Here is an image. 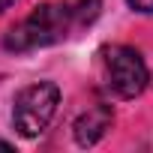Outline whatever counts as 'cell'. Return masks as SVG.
I'll return each mask as SVG.
<instances>
[{
	"label": "cell",
	"mask_w": 153,
	"mask_h": 153,
	"mask_svg": "<svg viewBox=\"0 0 153 153\" xmlns=\"http://www.w3.org/2000/svg\"><path fill=\"white\" fill-rule=\"evenodd\" d=\"M111 120H114V111L108 105H90L78 120H75V141L81 147H93L108 129H111Z\"/></svg>",
	"instance_id": "4"
},
{
	"label": "cell",
	"mask_w": 153,
	"mask_h": 153,
	"mask_svg": "<svg viewBox=\"0 0 153 153\" xmlns=\"http://www.w3.org/2000/svg\"><path fill=\"white\" fill-rule=\"evenodd\" d=\"M60 102V90L51 81H36L30 87H24L15 96V108H12V123L24 138H36L54 117Z\"/></svg>",
	"instance_id": "3"
},
{
	"label": "cell",
	"mask_w": 153,
	"mask_h": 153,
	"mask_svg": "<svg viewBox=\"0 0 153 153\" xmlns=\"http://www.w3.org/2000/svg\"><path fill=\"white\" fill-rule=\"evenodd\" d=\"M9 3H12V0H0V12H3V9H6Z\"/></svg>",
	"instance_id": "7"
},
{
	"label": "cell",
	"mask_w": 153,
	"mask_h": 153,
	"mask_svg": "<svg viewBox=\"0 0 153 153\" xmlns=\"http://www.w3.org/2000/svg\"><path fill=\"white\" fill-rule=\"evenodd\" d=\"M129 6L135 12H153V0H129Z\"/></svg>",
	"instance_id": "6"
},
{
	"label": "cell",
	"mask_w": 153,
	"mask_h": 153,
	"mask_svg": "<svg viewBox=\"0 0 153 153\" xmlns=\"http://www.w3.org/2000/svg\"><path fill=\"white\" fill-rule=\"evenodd\" d=\"M69 30H75V27H72V18L63 9V3H42L24 21L9 27V33L3 36V45L9 51H33V48L66 39Z\"/></svg>",
	"instance_id": "1"
},
{
	"label": "cell",
	"mask_w": 153,
	"mask_h": 153,
	"mask_svg": "<svg viewBox=\"0 0 153 153\" xmlns=\"http://www.w3.org/2000/svg\"><path fill=\"white\" fill-rule=\"evenodd\" d=\"M102 75H105V87L120 99H132L144 93L150 81V72L141 54L129 45H111L102 51Z\"/></svg>",
	"instance_id": "2"
},
{
	"label": "cell",
	"mask_w": 153,
	"mask_h": 153,
	"mask_svg": "<svg viewBox=\"0 0 153 153\" xmlns=\"http://www.w3.org/2000/svg\"><path fill=\"white\" fill-rule=\"evenodd\" d=\"M63 9L72 18V27H87L96 21L99 9H102V0H60Z\"/></svg>",
	"instance_id": "5"
}]
</instances>
